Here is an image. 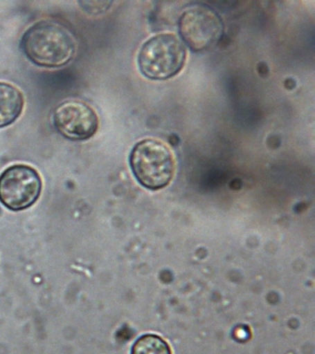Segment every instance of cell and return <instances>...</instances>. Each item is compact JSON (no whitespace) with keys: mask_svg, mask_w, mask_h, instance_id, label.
I'll return each mask as SVG.
<instances>
[{"mask_svg":"<svg viewBox=\"0 0 315 354\" xmlns=\"http://www.w3.org/2000/svg\"><path fill=\"white\" fill-rule=\"evenodd\" d=\"M179 30L185 43L195 52L211 48L223 35L220 17L206 5L188 8L179 21Z\"/></svg>","mask_w":315,"mask_h":354,"instance_id":"5b68a950","label":"cell"},{"mask_svg":"<svg viewBox=\"0 0 315 354\" xmlns=\"http://www.w3.org/2000/svg\"><path fill=\"white\" fill-rule=\"evenodd\" d=\"M183 43L172 33H161L143 44L138 57L141 72L151 80H163L175 76L186 61Z\"/></svg>","mask_w":315,"mask_h":354,"instance_id":"3957f363","label":"cell"},{"mask_svg":"<svg viewBox=\"0 0 315 354\" xmlns=\"http://www.w3.org/2000/svg\"><path fill=\"white\" fill-rule=\"evenodd\" d=\"M53 124L57 131L69 140H85L98 131L99 119L90 105L71 100L55 109Z\"/></svg>","mask_w":315,"mask_h":354,"instance_id":"8992f818","label":"cell"},{"mask_svg":"<svg viewBox=\"0 0 315 354\" xmlns=\"http://www.w3.org/2000/svg\"><path fill=\"white\" fill-rule=\"evenodd\" d=\"M24 105V95L19 88L9 83L0 82V129L16 121Z\"/></svg>","mask_w":315,"mask_h":354,"instance_id":"52a82bcc","label":"cell"},{"mask_svg":"<svg viewBox=\"0 0 315 354\" xmlns=\"http://www.w3.org/2000/svg\"><path fill=\"white\" fill-rule=\"evenodd\" d=\"M42 181L28 165L10 166L0 176V201L12 210L26 209L39 198Z\"/></svg>","mask_w":315,"mask_h":354,"instance_id":"277c9868","label":"cell"},{"mask_svg":"<svg viewBox=\"0 0 315 354\" xmlns=\"http://www.w3.org/2000/svg\"><path fill=\"white\" fill-rule=\"evenodd\" d=\"M21 48L35 65L60 68L73 59L76 39L62 22L44 19L26 30L21 39Z\"/></svg>","mask_w":315,"mask_h":354,"instance_id":"6da1fadb","label":"cell"},{"mask_svg":"<svg viewBox=\"0 0 315 354\" xmlns=\"http://www.w3.org/2000/svg\"><path fill=\"white\" fill-rule=\"evenodd\" d=\"M129 162L138 181L151 190L167 187L175 174V157L167 144L146 138L132 149Z\"/></svg>","mask_w":315,"mask_h":354,"instance_id":"7a4b0ae2","label":"cell"},{"mask_svg":"<svg viewBox=\"0 0 315 354\" xmlns=\"http://www.w3.org/2000/svg\"><path fill=\"white\" fill-rule=\"evenodd\" d=\"M132 354H172L170 345L156 335H145L136 340Z\"/></svg>","mask_w":315,"mask_h":354,"instance_id":"ba28073f","label":"cell"}]
</instances>
